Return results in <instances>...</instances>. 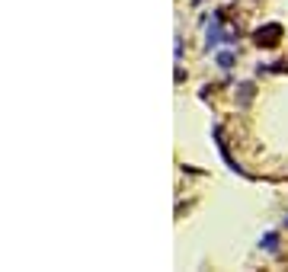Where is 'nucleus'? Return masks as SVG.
<instances>
[{"label": "nucleus", "mask_w": 288, "mask_h": 272, "mask_svg": "<svg viewBox=\"0 0 288 272\" xmlns=\"http://www.w3.org/2000/svg\"><path fill=\"white\" fill-rule=\"evenodd\" d=\"M218 67H221V71H231V67H234V51L231 48H224V51H218Z\"/></svg>", "instance_id": "obj_3"}, {"label": "nucleus", "mask_w": 288, "mask_h": 272, "mask_svg": "<svg viewBox=\"0 0 288 272\" xmlns=\"http://www.w3.org/2000/svg\"><path fill=\"white\" fill-rule=\"evenodd\" d=\"M234 45V32H221V19L215 16V23L208 26V29H205V48H218V45Z\"/></svg>", "instance_id": "obj_1"}, {"label": "nucleus", "mask_w": 288, "mask_h": 272, "mask_svg": "<svg viewBox=\"0 0 288 272\" xmlns=\"http://www.w3.org/2000/svg\"><path fill=\"white\" fill-rule=\"evenodd\" d=\"M259 247H263L266 253H279V234H276V230L263 234V237H259Z\"/></svg>", "instance_id": "obj_2"}, {"label": "nucleus", "mask_w": 288, "mask_h": 272, "mask_svg": "<svg viewBox=\"0 0 288 272\" xmlns=\"http://www.w3.org/2000/svg\"><path fill=\"white\" fill-rule=\"evenodd\" d=\"M282 224H285V227H288V215H285V221H282Z\"/></svg>", "instance_id": "obj_4"}]
</instances>
